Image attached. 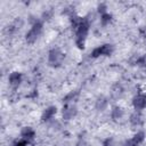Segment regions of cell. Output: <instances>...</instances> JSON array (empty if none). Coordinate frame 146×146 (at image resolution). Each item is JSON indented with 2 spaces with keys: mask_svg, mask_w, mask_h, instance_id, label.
Returning <instances> with one entry per match:
<instances>
[{
  "mask_svg": "<svg viewBox=\"0 0 146 146\" xmlns=\"http://www.w3.org/2000/svg\"><path fill=\"white\" fill-rule=\"evenodd\" d=\"M89 29H90V22L87 17H83L80 25L75 29V46L79 49L84 48V43L89 34Z\"/></svg>",
  "mask_w": 146,
  "mask_h": 146,
  "instance_id": "6da1fadb",
  "label": "cell"
},
{
  "mask_svg": "<svg viewBox=\"0 0 146 146\" xmlns=\"http://www.w3.org/2000/svg\"><path fill=\"white\" fill-rule=\"evenodd\" d=\"M42 30H43V24H42V22H41L40 19H34V21L32 22L31 29H30V30L26 32V34H25V40H26V42L30 43V44L34 43V42L39 39V36L41 35Z\"/></svg>",
  "mask_w": 146,
  "mask_h": 146,
  "instance_id": "7a4b0ae2",
  "label": "cell"
},
{
  "mask_svg": "<svg viewBox=\"0 0 146 146\" xmlns=\"http://www.w3.org/2000/svg\"><path fill=\"white\" fill-rule=\"evenodd\" d=\"M65 59L64 52L59 48H52L48 52V64L52 67H59Z\"/></svg>",
  "mask_w": 146,
  "mask_h": 146,
  "instance_id": "3957f363",
  "label": "cell"
},
{
  "mask_svg": "<svg viewBox=\"0 0 146 146\" xmlns=\"http://www.w3.org/2000/svg\"><path fill=\"white\" fill-rule=\"evenodd\" d=\"M114 51V46L111 44V43H104L102 46H98L96 47L92 51H91V57L92 58H98V57H107V56H111Z\"/></svg>",
  "mask_w": 146,
  "mask_h": 146,
  "instance_id": "277c9868",
  "label": "cell"
},
{
  "mask_svg": "<svg viewBox=\"0 0 146 146\" xmlns=\"http://www.w3.org/2000/svg\"><path fill=\"white\" fill-rule=\"evenodd\" d=\"M132 106L135 111H143L146 110V92H138L132 98Z\"/></svg>",
  "mask_w": 146,
  "mask_h": 146,
  "instance_id": "5b68a950",
  "label": "cell"
},
{
  "mask_svg": "<svg viewBox=\"0 0 146 146\" xmlns=\"http://www.w3.org/2000/svg\"><path fill=\"white\" fill-rule=\"evenodd\" d=\"M145 138H146V133H145L144 131H138V132H136L130 139H127V140L123 143L122 146H139L140 144L144 143Z\"/></svg>",
  "mask_w": 146,
  "mask_h": 146,
  "instance_id": "8992f818",
  "label": "cell"
},
{
  "mask_svg": "<svg viewBox=\"0 0 146 146\" xmlns=\"http://www.w3.org/2000/svg\"><path fill=\"white\" fill-rule=\"evenodd\" d=\"M78 114V110H76V106L74 104H66L63 106V110H62V117L65 120V121H70L72 120L73 117H75Z\"/></svg>",
  "mask_w": 146,
  "mask_h": 146,
  "instance_id": "52a82bcc",
  "label": "cell"
},
{
  "mask_svg": "<svg viewBox=\"0 0 146 146\" xmlns=\"http://www.w3.org/2000/svg\"><path fill=\"white\" fill-rule=\"evenodd\" d=\"M23 81V74L18 71H14L8 76V82L13 88H17Z\"/></svg>",
  "mask_w": 146,
  "mask_h": 146,
  "instance_id": "ba28073f",
  "label": "cell"
},
{
  "mask_svg": "<svg viewBox=\"0 0 146 146\" xmlns=\"http://www.w3.org/2000/svg\"><path fill=\"white\" fill-rule=\"evenodd\" d=\"M21 137H22V139H24L25 141H27L30 144L35 139V131L31 127H24L21 130Z\"/></svg>",
  "mask_w": 146,
  "mask_h": 146,
  "instance_id": "9c48e42d",
  "label": "cell"
},
{
  "mask_svg": "<svg viewBox=\"0 0 146 146\" xmlns=\"http://www.w3.org/2000/svg\"><path fill=\"white\" fill-rule=\"evenodd\" d=\"M56 113H57V107L56 106H48L47 108H44V111L41 114V121L48 122V121L52 120V117L56 115Z\"/></svg>",
  "mask_w": 146,
  "mask_h": 146,
  "instance_id": "30bf717a",
  "label": "cell"
},
{
  "mask_svg": "<svg viewBox=\"0 0 146 146\" xmlns=\"http://www.w3.org/2000/svg\"><path fill=\"white\" fill-rule=\"evenodd\" d=\"M129 122L132 127H139L143 124L144 120H143V115L140 113V111H135L133 113H131L130 117H129Z\"/></svg>",
  "mask_w": 146,
  "mask_h": 146,
  "instance_id": "8fae6325",
  "label": "cell"
},
{
  "mask_svg": "<svg viewBox=\"0 0 146 146\" xmlns=\"http://www.w3.org/2000/svg\"><path fill=\"white\" fill-rule=\"evenodd\" d=\"M124 115V111L121 106H113L112 110H111V119L114 121V122H119Z\"/></svg>",
  "mask_w": 146,
  "mask_h": 146,
  "instance_id": "7c38bea8",
  "label": "cell"
},
{
  "mask_svg": "<svg viewBox=\"0 0 146 146\" xmlns=\"http://www.w3.org/2000/svg\"><path fill=\"white\" fill-rule=\"evenodd\" d=\"M108 106V99L105 96H99L95 102V108L99 112H103Z\"/></svg>",
  "mask_w": 146,
  "mask_h": 146,
  "instance_id": "4fadbf2b",
  "label": "cell"
},
{
  "mask_svg": "<svg viewBox=\"0 0 146 146\" xmlns=\"http://www.w3.org/2000/svg\"><path fill=\"white\" fill-rule=\"evenodd\" d=\"M78 97H79V91H70L63 98V103H64V105H66V104H74V102H76Z\"/></svg>",
  "mask_w": 146,
  "mask_h": 146,
  "instance_id": "5bb4252c",
  "label": "cell"
},
{
  "mask_svg": "<svg viewBox=\"0 0 146 146\" xmlns=\"http://www.w3.org/2000/svg\"><path fill=\"white\" fill-rule=\"evenodd\" d=\"M123 87L120 84V83H116V84H114L113 87H112V91H111V94H112V96L114 97V98H120L122 95H123Z\"/></svg>",
  "mask_w": 146,
  "mask_h": 146,
  "instance_id": "9a60e30c",
  "label": "cell"
},
{
  "mask_svg": "<svg viewBox=\"0 0 146 146\" xmlns=\"http://www.w3.org/2000/svg\"><path fill=\"white\" fill-rule=\"evenodd\" d=\"M111 22H112V15H111V14L106 13V14H104V15H100V24H102L103 26L108 25Z\"/></svg>",
  "mask_w": 146,
  "mask_h": 146,
  "instance_id": "2e32d148",
  "label": "cell"
},
{
  "mask_svg": "<svg viewBox=\"0 0 146 146\" xmlns=\"http://www.w3.org/2000/svg\"><path fill=\"white\" fill-rule=\"evenodd\" d=\"M97 11H98V14H100V15L106 14V13H107V6H106V3H99V5L97 6Z\"/></svg>",
  "mask_w": 146,
  "mask_h": 146,
  "instance_id": "e0dca14e",
  "label": "cell"
},
{
  "mask_svg": "<svg viewBox=\"0 0 146 146\" xmlns=\"http://www.w3.org/2000/svg\"><path fill=\"white\" fill-rule=\"evenodd\" d=\"M103 146H116V145H115L114 139L111 138V137H108V138H106V139L103 141Z\"/></svg>",
  "mask_w": 146,
  "mask_h": 146,
  "instance_id": "ac0fdd59",
  "label": "cell"
},
{
  "mask_svg": "<svg viewBox=\"0 0 146 146\" xmlns=\"http://www.w3.org/2000/svg\"><path fill=\"white\" fill-rule=\"evenodd\" d=\"M136 64H137L138 66H144V65H146V57H138V58L136 59Z\"/></svg>",
  "mask_w": 146,
  "mask_h": 146,
  "instance_id": "d6986e66",
  "label": "cell"
},
{
  "mask_svg": "<svg viewBox=\"0 0 146 146\" xmlns=\"http://www.w3.org/2000/svg\"><path fill=\"white\" fill-rule=\"evenodd\" d=\"M27 144H29L27 141H25L24 139L21 138V139H18V140H16V141L13 144V146H27Z\"/></svg>",
  "mask_w": 146,
  "mask_h": 146,
  "instance_id": "ffe728a7",
  "label": "cell"
},
{
  "mask_svg": "<svg viewBox=\"0 0 146 146\" xmlns=\"http://www.w3.org/2000/svg\"><path fill=\"white\" fill-rule=\"evenodd\" d=\"M42 18L44 19V21H48V19H50L51 18V11H44L43 14H42Z\"/></svg>",
  "mask_w": 146,
  "mask_h": 146,
  "instance_id": "44dd1931",
  "label": "cell"
}]
</instances>
